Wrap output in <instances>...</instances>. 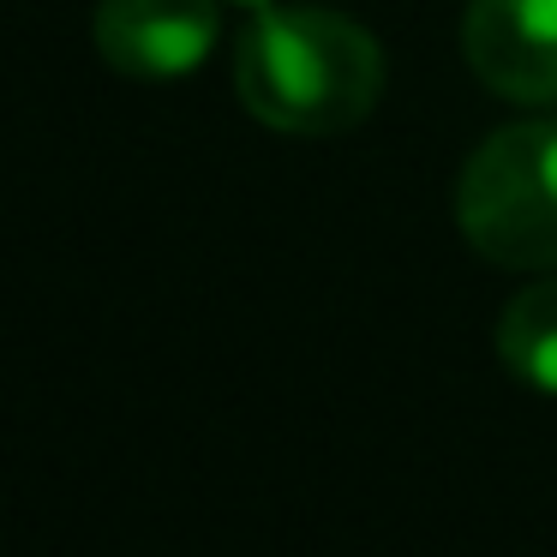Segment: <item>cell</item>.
I'll return each mask as SVG.
<instances>
[{"instance_id":"obj_1","label":"cell","mask_w":557,"mask_h":557,"mask_svg":"<svg viewBox=\"0 0 557 557\" xmlns=\"http://www.w3.org/2000/svg\"><path fill=\"white\" fill-rule=\"evenodd\" d=\"M234 90L270 133L336 138L384 97V49L336 7H258L234 49Z\"/></svg>"},{"instance_id":"obj_2","label":"cell","mask_w":557,"mask_h":557,"mask_svg":"<svg viewBox=\"0 0 557 557\" xmlns=\"http://www.w3.org/2000/svg\"><path fill=\"white\" fill-rule=\"evenodd\" d=\"M456 222L497 270H557V121L497 126L456 181Z\"/></svg>"},{"instance_id":"obj_3","label":"cell","mask_w":557,"mask_h":557,"mask_svg":"<svg viewBox=\"0 0 557 557\" xmlns=\"http://www.w3.org/2000/svg\"><path fill=\"white\" fill-rule=\"evenodd\" d=\"M461 49L485 90L528 109L557 102V0H468Z\"/></svg>"},{"instance_id":"obj_4","label":"cell","mask_w":557,"mask_h":557,"mask_svg":"<svg viewBox=\"0 0 557 557\" xmlns=\"http://www.w3.org/2000/svg\"><path fill=\"white\" fill-rule=\"evenodd\" d=\"M216 0H102L97 54L126 78H186L216 49Z\"/></svg>"},{"instance_id":"obj_5","label":"cell","mask_w":557,"mask_h":557,"mask_svg":"<svg viewBox=\"0 0 557 557\" xmlns=\"http://www.w3.org/2000/svg\"><path fill=\"white\" fill-rule=\"evenodd\" d=\"M497 360L540 396H557V276L521 288L492 330Z\"/></svg>"},{"instance_id":"obj_6","label":"cell","mask_w":557,"mask_h":557,"mask_svg":"<svg viewBox=\"0 0 557 557\" xmlns=\"http://www.w3.org/2000/svg\"><path fill=\"white\" fill-rule=\"evenodd\" d=\"M234 7H246V13H258V7H276V0H234Z\"/></svg>"}]
</instances>
